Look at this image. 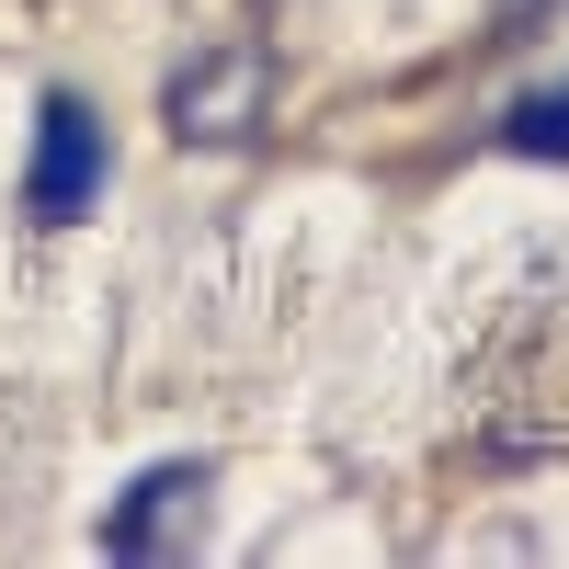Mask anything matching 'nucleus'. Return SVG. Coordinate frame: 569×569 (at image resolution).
I'll return each mask as SVG.
<instances>
[{"label":"nucleus","instance_id":"1","mask_svg":"<svg viewBox=\"0 0 569 569\" xmlns=\"http://www.w3.org/2000/svg\"><path fill=\"white\" fill-rule=\"evenodd\" d=\"M262 114H273V46L262 34L194 46V58L171 69V91H160V126L182 149H240V137H262Z\"/></svg>","mask_w":569,"mask_h":569},{"label":"nucleus","instance_id":"2","mask_svg":"<svg viewBox=\"0 0 569 569\" xmlns=\"http://www.w3.org/2000/svg\"><path fill=\"white\" fill-rule=\"evenodd\" d=\"M114 182V149H103V114L80 91H46L34 103V160H23V217L34 228H80Z\"/></svg>","mask_w":569,"mask_h":569},{"label":"nucleus","instance_id":"3","mask_svg":"<svg viewBox=\"0 0 569 569\" xmlns=\"http://www.w3.org/2000/svg\"><path fill=\"white\" fill-rule=\"evenodd\" d=\"M206 490H217L206 456H160L149 479H126V490L103 501V558H126V569L182 558V547L206 536Z\"/></svg>","mask_w":569,"mask_h":569},{"label":"nucleus","instance_id":"4","mask_svg":"<svg viewBox=\"0 0 569 569\" xmlns=\"http://www.w3.org/2000/svg\"><path fill=\"white\" fill-rule=\"evenodd\" d=\"M501 149H512V160H569V80L525 91V103L501 114Z\"/></svg>","mask_w":569,"mask_h":569},{"label":"nucleus","instance_id":"5","mask_svg":"<svg viewBox=\"0 0 569 569\" xmlns=\"http://www.w3.org/2000/svg\"><path fill=\"white\" fill-rule=\"evenodd\" d=\"M525 23H536V0H501V12H490V46H525Z\"/></svg>","mask_w":569,"mask_h":569}]
</instances>
